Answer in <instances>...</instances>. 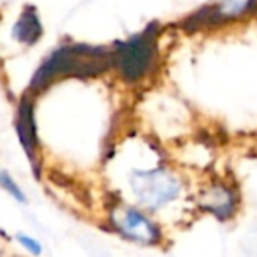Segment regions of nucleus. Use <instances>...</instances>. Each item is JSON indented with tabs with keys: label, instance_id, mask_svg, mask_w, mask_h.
Returning <instances> with one entry per match:
<instances>
[{
	"label": "nucleus",
	"instance_id": "obj_1",
	"mask_svg": "<svg viewBox=\"0 0 257 257\" xmlns=\"http://www.w3.org/2000/svg\"><path fill=\"white\" fill-rule=\"evenodd\" d=\"M114 65V51L100 46L72 44L56 49L41 67L37 68L30 82V89L35 93L46 89L54 79L61 75H96L103 74Z\"/></svg>",
	"mask_w": 257,
	"mask_h": 257
},
{
	"label": "nucleus",
	"instance_id": "obj_2",
	"mask_svg": "<svg viewBox=\"0 0 257 257\" xmlns=\"http://www.w3.org/2000/svg\"><path fill=\"white\" fill-rule=\"evenodd\" d=\"M158 61V30L156 27L146 28L128 41L121 42L114 49V67L122 81L135 84L153 72Z\"/></svg>",
	"mask_w": 257,
	"mask_h": 257
},
{
	"label": "nucleus",
	"instance_id": "obj_3",
	"mask_svg": "<svg viewBox=\"0 0 257 257\" xmlns=\"http://www.w3.org/2000/svg\"><path fill=\"white\" fill-rule=\"evenodd\" d=\"M130 184L139 203L149 210L170 203L180 194V180L163 166L153 170H135Z\"/></svg>",
	"mask_w": 257,
	"mask_h": 257
},
{
	"label": "nucleus",
	"instance_id": "obj_4",
	"mask_svg": "<svg viewBox=\"0 0 257 257\" xmlns=\"http://www.w3.org/2000/svg\"><path fill=\"white\" fill-rule=\"evenodd\" d=\"M114 229L126 240L140 245H156L161 240V229L135 206H126L110 213Z\"/></svg>",
	"mask_w": 257,
	"mask_h": 257
},
{
	"label": "nucleus",
	"instance_id": "obj_5",
	"mask_svg": "<svg viewBox=\"0 0 257 257\" xmlns=\"http://www.w3.org/2000/svg\"><path fill=\"white\" fill-rule=\"evenodd\" d=\"M257 0H217L213 6L205 7L198 16L191 18V23L201 27H224L240 23L247 18L255 16Z\"/></svg>",
	"mask_w": 257,
	"mask_h": 257
},
{
	"label": "nucleus",
	"instance_id": "obj_6",
	"mask_svg": "<svg viewBox=\"0 0 257 257\" xmlns=\"http://www.w3.org/2000/svg\"><path fill=\"white\" fill-rule=\"evenodd\" d=\"M16 133L23 151L27 153L28 159L34 168L35 179L41 177V166H39V137H37V124H35V114H34V102L30 98H23L18 107V117H16Z\"/></svg>",
	"mask_w": 257,
	"mask_h": 257
},
{
	"label": "nucleus",
	"instance_id": "obj_7",
	"mask_svg": "<svg viewBox=\"0 0 257 257\" xmlns=\"http://www.w3.org/2000/svg\"><path fill=\"white\" fill-rule=\"evenodd\" d=\"M200 206L208 213L215 215L219 220H227L233 217L238 206V196L226 184H213L208 191H205Z\"/></svg>",
	"mask_w": 257,
	"mask_h": 257
},
{
	"label": "nucleus",
	"instance_id": "obj_8",
	"mask_svg": "<svg viewBox=\"0 0 257 257\" xmlns=\"http://www.w3.org/2000/svg\"><path fill=\"white\" fill-rule=\"evenodd\" d=\"M42 37V23L35 7L28 6L13 27V39L25 46H34Z\"/></svg>",
	"mask_w": 257,
	"mask_h": 257
},
{
	"label": "nucleus",
	"instance_id": "obj_9",
	"mask_svg": "<svg viewBox=\"0 0 257 257\" xmlns=\"http://www.w3.org/2000/svg\"><path fill=\"white\" fill-rule=\"evenodd\" d=\"M0 187H2L4 191H7V193H9L11 196L18 201V203H27V196H25V193L21 191V187L16 184V180H14L13 177L6 172V170H0Z\"/></svg>",
	"mask_w": 257,
	"mask_h": 257
},
{
	"label": "nucleus",
	"instance_id": "obj_10",
	"mask_svg": "<svg viewBox=\"0 0 257 257\" xmlns=\"http://www.w3.org/2000/svg\"><path fill=\"white\" fill-rule=\"evenodd\" d=\"M16 240H18V243H20L27 252H30L32 255H41L42 254V245L39 243L35 238L28 236V234H23V233H18Z\"/></svg>",
	"mask_w": 257,
	"mask_h": 257
}]
</instances>
